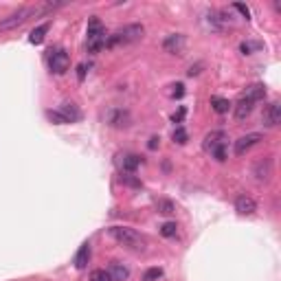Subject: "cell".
<instances>
[{
	"instance_id": "obj_1",
	"label": "cell",
	"mask_w": 281,
	"mask_h": 281,
	"mask_svg": "<svg viewBox=\"0 0 281 281\" xmlns=\"http://www.w3.org/2000/svg\"><path fill=\"white\" fill-rule=\"evenodd\" d=\"M108 233H110V237L115 242H119L121 246L130 248V250H143L145 248V237H143L139 231L130 229V226H110Z\"/></svg>"
},
{
	"instance_id": "obj_2",
	"label": "cell",
	"mask_w": 281,
	"mask_h": 281,
	"mask_svg": "<svg viewBox=\"0 0 281 281\" xmlns=\"http://www.w3.org/2000/svg\"><path fill=\"white\" fill-rule=\"evenodd\" d=\"M207 154H211L215 160L224 163L226 160V147H229V136L222 130H215V132H209L205 136V143H202Z\"/></svg>"
},
{
	"instance_id": "obj_3",
	"label": "cell",
	"mask_w": 281,
	"mask_h": 281,
	"mask_svg": "<svg viewBox=\"0 0 281 281\" xmlns=\"http://www.w3.org/2000/svg\"><path fill=\"white\" fill-rule=\"evenodd\" d=\"M145 33L143 25H125L123 29H119L106 40V46L112 49V46H119V44H132V42H139Z\"/></svg>"
},
{
	"instance_id": "obj_4",
	"label": "cell",
	"mask_w": 281,
	"mask_h": 281,
	"mask_svg": "<svg viewBox=\"0 0 281 281\" xmlns=\"http://www.w3.org/2000/svg\"><path fill=\"white\" fill-rule=\"evenodd\" d=\"M106 29L101 25V20L97 16H92L88 20V31H86V44H88V51L90 53H97L106 46Z\"/></svg>"
},
{
	"instance_id": "obj_5",
	"label": "cell",
	"mask_w": 281,
	"mask_h": 281,
	"mask_svg": "<svg viewBox=\"0 0 281 281\" xmlns=\"http://www.w3.org/2000/svg\"><path fill=\"white\" fill-rule=\"evenodd\" d=\"M38 14H40L38 7H22V9H18L16 14H11V16L5 18V20H0V31H11V29H18L20 25H25L31 16H38Z\"/></svg>"
},
{
	"instance_id": "obj_6",
	"label": "cell",
	"mask_w": 281,
	"mask_h": 281,
	"mask_svg": "<svg viewBox=\"0 0 281 281\" xmlns=\"http://www.w3.org/2000/svg\"><path fill=\"white\" fill-rule=\"evenodd\" d=\"M46 62H49L51 73H55V75H64L68 70V66H70V57H68V53L64 49H51Z\"/></svg>"
},
{
	"instance_id": "obj_7",
	"label": "cell",
	"mask_w": 281,
	"mask_h": 281,
	"mask_svg": "<svg viewBox=\"0 0 281 281\" xmlns=\"http://www.w3.org/2000/svg\"><path fill=\"white\" fill-rule=\"evenodd\" d=\"M272 171H274L272 156H264V158H259L253 165V176H255V180H259V182H268V180H270Z\"/></svg>"
},
{
	"instance_id": "obj_8",
	"label": "cell",
	"mask_w": 281,
	"mask_h": 281,
	"mask_svg": "<svg viewBox=\"0 0 281 281\" xmlns=\"http://www.w3.org/2000/svg\"><path fill=\"white\" fill-rule=\"evenodd\" d=\"M279 121H281V104L279 101H270V104L264 108L261 123H264V128H277Z\"/></svg>"
},
{
	"instance_id": "obj_9",
	"label": "cell",
	"mask_w": 281,
	"mask_h": 281,
	"mask_svg": "<svg viewBox=\"0 0 281 281\" xmlns=\"http://www.w3.org/2000/svg\"><path fill=\"white\" fill-rule=\"evenodd\" d=\"M261 141H264V136H261L259 132H250V134H244V136H240V139L235 141V154H237V156H244V154H246L250 147L259 145Z\"/></svg>"
},
{
	"instance_id": "obj_10",
	"label": "cell",
	"mask_w": 281,
	"mask_h": 281,
	"mask_svg": "<svg viewBox=\"0 0 281 281\" xmlns=\"http://www.w3.org/2000/svg\"><path fill=\"white\" fill-rule=\"evenodd\" d=\"M130 121H132V117H130V112L123 110V108H112V110L108 112V123H110L112 128H128Z\"/></svg>"
},
{
	"instance_id": "obj_11",
	"label": "cell",
	"mask_w": 281,
	"mask_h": 281,
	"mask_svg": "<svg viewBox=\"0 0 281 281\" xmlns=\"http://www.w3.org/2000/svg\"><path fill=\"white\" fill-rule=\"evenodd\" d=\"M163 49L167 53H171V55H180L182 49H184V35H180V33L167 35V38L163 40Z\"/></svg>"
},
{
	"instance_id": "obj_12",
	"label": "cell",
	"mask_w": 281,
	"mask_h": 281,
	"mask_svg": "<svg viewBox=\"0 0 281 281\" xmlns=\"http://www.w3.org/2000/svg\"><path fill=\"white\" fill-rule=\"evenodd\" d=\"M235 211L240 215H253L257 211V202L246 194H240L235 198Z\"/></svg>"
},
{
	"instance_id": "obj_13",
	"label": "cell",
	"mask_w": 281,
	"mask_h": 281,
	"mask_svg": "<svg viewBox=\"0 0 281 281\" xmlns=\"http://www.w3.org/2000/svg\"><path fill=\"white\" fill-rule=\"evenodd\" d=\"M119 165H121V169L125 174H134L141 165V158L136 154H123V156H119Z\"/></svg>"
},
{
	"instance_id": "obj_14",
	"label": "cell",
	"mask_w": 281,
	"mask_h": 281,
	"mask_svg": "<svg viewBox=\"0 0 281 281\" xmlns=\"http://www.w3.org/2000/svg\"><path fill=\"white\" fill-rule=\"evenodd\" d=\"M253 108H255L253 101L246 99V97H240V101L235 104V119H237V121H244V119H248L250 112H253Z\"/></svg>"
},
{
	"instance_id": "obj_15",
	"label": "cell",
	"mask_w": 281,
	"mask_h": 281,
	"mask_svg": "<svg viewBox=\"0 0 281 281\" xmlns=\"http://www.w3.org/2000/svg\"><path fill=\"white\" fill-rule=\"evenodd\" d=\"M108 274H110L112 281H125L130 277V270H128V266L121 264V261H110V270H108Z\"/></svg>"
},
{
	"instance_id": "obj_16",
	"label": "cell",
	"mask_w": 281,
	"mask_h": 281,
	"mask_svg": "<svg viewBox=\"0 0 281 281\" xmlns=\"http://www.w3.org/2000/svg\"><path fill=\"white\" fill-rule=\"evenodd\" d=\"M242 97L250 99L253 104H257V101H261V99L266 97V88H264V83H253V86H248L246 90H244Z\"/></svg>"
},
{
	"instance_id": "obj_17",
	"label": "cell",
	"mask_w": 281,
	"mask_h": 281,
	"mask_svg": "<svg viewBox=\"0 0 281 281\" xmlns=\"http://www.w3.org/2000/svg\"><path fill=\"white\" fill-rule=\"evenodd\" d=\"M59 112H62V117L66 119L68 123H75V121H79V119H81V112L77 110V106L75 104H68V101L59 106Z\"/></svg>"
},
{
	"instance_id": "obj_18",
	"label": "cell",
	"mask_w": 281,
	"mask_h": 281,
	"mask_svg": "<svg viewBox=\"0 0 281 281\" xmlns=\"http://www.w3.org/2000/svg\"><path fill=\"white\" fill-rule=\"evenodd\" d=\"M88 259H90V244H81L79 250H77V255H75V266L79 268V270H83V268L88 266Z\"/></svg>"
},
{
	"instance_id": "obj_19",
	"label": "cell",
	"mask_w": 281,
	"mask_h": 281,
	"mask_svg": "<svg viewBox=\"0 0 281 281\" xmlns=\"http://www.w3.org/2000/svg\"><path fill=\"white\" fill-rule=\"evenodd\" d=\"M49 33V22L46 25H40V27H35L31 33H29V42L31 44H42L44 42V35Z\"/></svg>"
},
{
	"instance_id": "obj_20",
	"label": "cell",
	"mask_w": 281,
	"mask_h": 281,
	"mask_svg": "<svg viewBox=\"0 0 281 281\" xmlns=\"http://www.w3.org/2000/svg\"><path fill=\"white\" fill-rule=\"evenodd\" d=\"M211 108L218 115H224V112H229L231 104H229V99H224V97H211Z\"/></svg>"
},
{
	"instance_id": "obj_21",
	"label": "cell",
	"mask_w": 281,
	"mask_h": 281,
	"mask_svg": "<svg viewBox=\"0 0 281 281\" xmlns=\"http://www.w3.org/2000/svg\"><path fill=\"white\" fill-rule=\"evenodd\" d=\"M156 209H158V213H163V215L176 213V205H174V202H169V200H158L156 202Z\"/></svg>"
},
{
	"instance_id": "obj_22",
	"label": "cell",
	"mask_w": 281,
	"mask_h": 281,
	"mask_svg": "<svg viewBox=\"0 0 281 281\" xmlns=\"http://www.w3.org/2000/svg\"><path fill=\"white\" fill-rule=\"evenodd\" d=\"M187 130L182 128V125H178V128L174 130V143H178V145H184V143H187Z\"/></svg>"
},
{
	"instance_id": "obj_23",
	"label": "cell",
	"mask_w": 281,
	"mask_h": 281,
	"mask_svg": "<svg viewBox=\"0 0 281 281\" xmlns=\"http://www.w3.org/2000/svg\"><path fill=\"white\" fill-rule=\"evenodd\" d=\"M176 231H178L176 222H165L163 226H160V235H163V237H174Z\"/></svg>"
},
{
	"instance_id": "obj_24",
	"label": "cell",
	"mask_w": 281,
	"mask_h": 281,
	"mask_svg": "<svg viewBox=\"0 0 281 281\" xmlns=\"http://www.w3.org/2000/svg\"><path fill=\"white\" fill-rule=\"evenodd\" d=\"M160 277H163V270H160V268H149V270H145V274H143V281H158Z\"/></svg>"
},
{
	"instance_id": "obj_25",
	"label": "cell",
	"mask_w": 281,
	"mask_h": 281,
	"mask_svg": "<svg viewBox=\"0 0 281 281\" xmlns=\"http://www.w3.org/2000/svg\"><path fill=\"white\" fill-rule=\"evenodd\" d=\"M90 281H112L110 279V274H108V270H92L90 272Z\"/></svg>"
},
{
	"instance_id": "obj_26",
	"label": "cell",
	"mask_w": 281,
	"mask_h": 281,
	"mask_svg": "<svg viewBox=\"0 0 281 281\" xmlns=\"http://www.w3.org/2000/svg\"><path fill=\"white\" fill-rule=\"evenodd\" d=\"M46 117H49L51 121H55V123H59V125H66V123H68L66 119L62 117V112H59V110H49V112H46Z\"/></svg>"
},
{
	"instance_id": "obj_27",
	"label": "cell",
	"mask_w": 281,
	"mask_h": 281,
	"mask_svg": "<svg viewBox=\"0 0 281 281\" xmlns=\"http://www.w3.org/2000/svg\"><path fill=\"white\" fill-rule=\"evenodd\" d=\"M184 115H187V108H178V112H174V115H171V121L174 123H182V119H184Z\"/></svg>"
},
{
	"instance_id": "obj_28",
	"label": "cell",
	"mask_w": 281,
	"mask_h": 281,
	"mask_svg": "<svg viewBox=\"0 0 281 281\" xmlns=\"http://www.w3.org/2000/svg\"><path fill=\"white\" fill-rule=\"evenodd\" d=\"M253 49H259V44H253V42H242V46H240V51L244 53V55H248Z\"/></svg>"
},
{
	"instance_id": "obj_29",
	"label": "cell",
	"mask_w": 281,
	"mask_h": 281,
	"mask_svg": "<svg viewBox=\"0 0 281 281\" xmlns=\"http://www.w3.org/2000/svg\"><path fill=\"white\" fill-rule=\"evenodd\" d=\"M86 70H88V64H79V66H77V79L79 81L86 79Z\"/></svg>"
},
{
	"instance_id": "obj_30",
	"label": "cell",
	"mask_w": 281,
	"mask_h": 281,
	"mask_svg": "<svg viewBox=\"0 0 281 281\" xmlns=\"http://www.w3.org/2000/svg\"><path fill=\"white\" fill-rule=\"evenodd\" d=\"M233 7H235V9L240 11V14H242V16H244V18H246V20H248V16H250L248 7H244V5H240V3H237V5H233Z\"/></svg>"
},
{
	"instance_id": "obj_31",
	"label": "cell",
	"mask_w": 281,
	"mask_h": 281,
	"mask_svg": "<svg viewBox=\"0 0 281 281\" xmlns=\"http://www.w3.org/2000/svg\"><path fill=\"white\" fill-rule=\"evenodd\" d=\"M174 88H176V90H174V92H171V95H174V97H182V95H184V90H182V88H184V86H182V83H176V86H174Z\"/></svg>"
},
{
	"instance_id": "obj_32",
	"label": "cell",
	"mask_w": 281,
	"mask_h": 281,
	"mask_svg": "<svg viewBox=\"0 0 281 281\" xmlns=\"http://www.w3.org/2000/svg\"><path fill=\"white\" fill-rule=\"evenodd\" d=\"M158 141H160V139L152 136V139H149V143H147V147H149V149H156V147H158Z\"/></svg>"
}]
</instances>
